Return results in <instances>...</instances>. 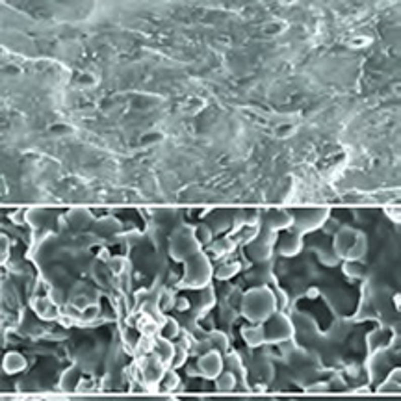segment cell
I'll use <instances>...</instances> for the list:
<instances>
[{
	"instance_id": "11",
	"label": "cell",
	"mask_w": 401,
	"mask_h": 401,
	"mask_svg": "<svg viewBox=\"0 0 401 401\" xmlns=\"http://www.w3.org/2000/svg\"><path fill=\"white\" fill-rule=\"evenodd\" d=\"M167 386H169V388H171V386H175V384H177V375H175V373H167Z\"/></svg>"
},
{
	"instance_id": "6",
	"label": "cell",
	"mask_w": 401,
	"mask_h": 401,
	"mask_svg": "<svg viewBox=\"0 0 401 401\" xmlns=\"http://www.w3.org/2000/svg\"><path fill=\"white\" fill-rule=\"evenodd\" d=\"M243 338L249 345H260L266 336H264L262 327H253V329H243Z\"/></svg>"
},
{
	"instance_id": "7",
	"label": "cell",
	"mask_w": 401,
	"mask_h": 401,
	"mask_svg": "<svg viewBox=\"0 0 401 401\" xmlns=\"http://www.w3.org/2000/svg\"><path fill=\"white\" fill-rule=\"evenodd\" d=\"M299 245H301V240H299L297 234H290V238H284L281 245V251L284 255H295L299 251Z\"/></svg>"
},
{
	"instance_id": "3",
	"label": "cell",
	"mask_w": 401,
	"mask_h": 401,
	"mask_svg": "<svg viewBox=\"0 0 401 401\" xmlns=\"http://www.w3.org/2000/svg\"><path fill=\"white\" fill-rule=\"evenodd\" d=\"M273 320L275 321L271 323V327L268 329V332H266V334H268L266 338H270L273 332H277V334L273 336L271 342H281V340L288 338V336H290V334H288V332H290V323L286 321V318H273Z\"/></svg>"
},
{
	"instance_id": "4",
	"label": "cell",
	"mask_w": 401,
	"mask_h": 401,
	"mask_svg": "<svg viewBox=\"0 0 401 401\" xmlns=\"http://www.w3.org/2000/svg\"><path fill=\"white\" fill-rule=\"evenodd\" d=\"M290 225H292V216H288L284 212H273L271 216H268V229L270 230L284 229Z\"/></svg>"
},
{
	"instance_id": "10",
	"label": "cell",
	"mask_w": 401,
	"mask_h": 401,
	"mask_svg": "<svg viewBox=\"0 0 401 401\" xmlns=\"http://www.w3.org/2000/svg\"><path fill=\"white\" fill-rule=\"evenodd\" d=\"M178 332V327L175 321H166V331H164V334L166 336H177Z\"/></svg>"
},
{
	"instance_id": "5",
	"label": "cell",
	"mask_w": 401,
	"mask_h": 401,
	"mask_svg": "<svg viewBox=\"0 0 401 401\" xmlns=\"http://www.w3.org/2000/svg\"><path fill=\"white\" fill-rule=\"evenodd\" d=\"M155 351H156V359L162 362H171L173 355H175V347L167 340H158L155 345Z\"/></svg>"
},
{
	"instance_id": "1",
	"label": "cell",
	"mask_w": 401,
	"mask_h": 401,
	"mask_svg": "<svg viewBox=\"0 0 401 401\" xmlns=\"http://www.w3.org/2000/svg\"><path fill=\"white\" fill-rule=\"evenodd\" d=\"M199 370L205 377H214L221 370V359L218 353H207L199 361Z\"/></svg>"
},
{
	"instance_id": "2",
	"label": "cell",
	"mask_w": 401,
	"mask_h": 401,
	"mask_svg": "<svg viewBox=\"0 0 401 401\" xmlns=\"http://www.w3.org/2000/svg\"><path fill=\"white\" fill-rule=\"evenodd\" d=\"M325 214L327 210H310V212H307V216H299L297 218V227L299 230H310L314 229V227H318V225L325 219Z\"/></svg>"
},
{
	"instance_id": "8",
	"label": "cell",
	"mask_w": 401,
	"mask_h": 401,
	"mask_svg": "<svg viewBox=\"0 0 401 401\" xmlns=\"http://www.w3.org/2000/svg\"><path fill=\"white\" fill-rule=\"evenodd\" d=\"M234 386V373H225L219 381V388H232Z\"/></svg>"
},
{
	"instance_id": "9",
	"label": "cell",
	"mask_w": 401,
	"mask_h": 401,
	"mask_svg": "<svg viewBox=\"0 0 401 401\" xmlns=\"http://www.w3.org/2000/svg\"><path fill=\"white\" fill-rule=\"evenodd\" d=\"M175 351H177V357L173 359V366H182V362L186 361V349H184L182 345H178Z\"/></svg>"
}]
</instances>
